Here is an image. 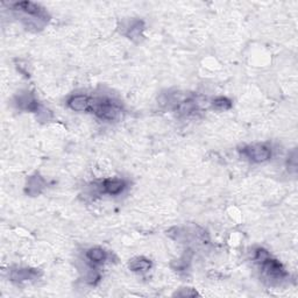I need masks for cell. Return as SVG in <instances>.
<instances>
[{
  "instance_id": "obj_4",
  "label": "cell",
  "mask_w": 298,
  "mask_h": 298,
  "mask_svg": "<svg viewBox=\"0 0 298 298\" xmlns=\"http://www.w3.org/2000/svg\"><path fill=\"white\" fill-rule=\"evenodd\" d=\"M91 104H92V99L89 98L88 96H83V95L73 96L69 100H68V106H69L71 110L78 111V112H83V111L90 110L91 109Z\"/></svg>"
},
{
  "instance_id": "obj_9",
  "label": "cell",
  "mask_w": 298,
  "mask_h": 298,
  "mask_svg": "<svg viewBox=\"0 0 298 298\" xmlns=\"http://www.w3.org/2000/svg\"><path fill=\"white\" fill-rule=\"evenodd\" d=\"M34 274H37V271L28 270V269H21L19 271H16L12 274V278L17 279V281H24V279H28L33 277Z\"/></svg>"
},
{
  "instance_id": "obj_1",
  "label": "cell",
  "mask_w": 298,
  "mask_h": 298,
  "mask_svg": "<svg viewBox=\"0 0 298 298\" xmlns=\"http://www.w3.org/2000/svg\"><path fill=\"white\" fill-rule=\"evenodd\" d=\"M90 110H92L96 116L99 117L100 119L110 121L116 120L121 112L120 107L110 99L92 100L91 109Z\"/></svg>"
},
{
  "instance_id": "obj_7",
  "label": "cell",
  "mask_w": 298,
  "mask_h": 298,
  "mask_svg": "<svg viewBox=\"0 0 298 298\" xmlns=\"http://www.w3.org/2000/svg\"><path fill=\"white\" fill-rule=\"evenodd\" d=\"M128 267L133 271H146L152 267V263L145 257H136L129 262Z\"/></svg>"
},
{
  "instance_id": "obj_6",
  "label": "cell",
  "mask_w": 298,
  "mask_h": 298,
  "mask_svg": "<svg viewBox=\"0 0 298 298\" xmlns=\"http://www.w3.org/2000/svg\"><path fill=\"white\" fill-rule=\"evenodd\" d=\"M14 7H16L17 10L23 11V12L30 14V16L40 18V19H45V17H46L45 11H43L40 6L37 5V4H34V3L21 2V3L16 4Z\"/></svg>"
},
{
  "instance_id": "obj_8",
  "label": "cell",
  "mask_w": 298,
  "mask_h": 298,
  "mask_svg": "<svg viewBox=\"0 0 298 298\" xmlns=\"http://www.w3.org/2000/svg\"><path fill=\"white\" fill-rule=\"evenodd\" d=\"M86 256H88L90 261L95 262V263H102V262L106 260L105 250L102 248H98V247L89 249L88 253H86Z\"/></svg>"
},
{
  "instance_id": "obj_10",
  "label": "cell",
  "mask_w": 298,
  "mask_h": 298,
  "mask_svg": "<svg viewBox=\"0 0 298 298\" xmlns=\"http://www.w3.org/2000/svg\"><path fill=\"white\" fill-rule=\"evenodd\" d=\"M213 105L220 110H228L232 107V102L224 97H219V98L213 100Z\"/></svg>"
},
{
  "instance_id": "obj_5",
  "label": "cell",
  "mask_w": 298,
  "mask_h": 298,
  "mask_svg": "<svg viewBox=\"0 0 298 298\" xmlns=\"http://www.w3.org/2000/svg\"><path fill=\"white\" fill-rule=\"evenodd\" d=\"M126 183L123 179L118 178H107L103 182V190L105 193L109 195H119L124 191Z\"/></svg>"
},
{
  "instance_id": "obj_3",
  "label": "cell",
  "mask_w": 298,
  "mask_h": 298,
  "mask_svg": "<svg viewBox=\"0 0 298 298\" xmlns=\"http://www.w3.org/2000/svg\"><path fill=\"white\" fill-rule=\"evenodd\" d=\"M260 262L262 265H263L264 271L267 272L269 276H271V277H282V276L286 275L282 264L279 263L277 260H274V258L269 256V254L264 258H262Z\"/></svg>"
},
{
  "instance_id": "obj_2",
  "label": "cell",
  "mask_w": 298,
  "mask_h": 298,
  "mask_svg": "<svg viewBox=\"0 0 298 298\" xmlns=\"http://www.w3.org/2000/svg\"><path fill=\"white\" fill-rule=\"evenodd\" d=\"M242 153L247 159L257 163L264 162V161H268L271 157L270 147H268L267 145H261V143L245 147L242 149Z\"/></svg>"
}]
</instances>
